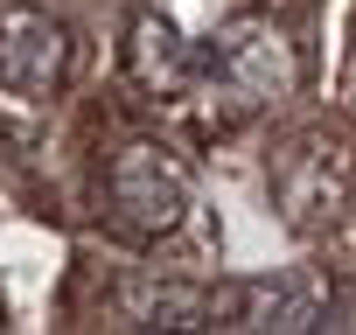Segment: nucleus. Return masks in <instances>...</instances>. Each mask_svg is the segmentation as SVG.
<instances>
[{"label": "nucleus", "mask_w": 356, "mask_h": 335, "mask_svg": "<svg viewBox=\"0 0 356 335\" xmlns=\"http://www.w3.org/2000/svg\"><path fill=\"white\" fill-rule=\"evenodd\" d=\"M196 91L217 105L224 126L259 119V112H280V105L300 91V49H293V35H286L280 22H266V15H231V22L203 42Z\"/></svg>", "instance_id": "obj_1"}, {"label": "nucleus", "mask_w": 356, "mask_h": 335, "mask_svg": "<svg viewBox=\"0 0 356 335\" xmlns=\"http://www.w3.org/2000/svg\"><path fill=\"white\" fill-rule=\"evenodd\" d=\"M196 203V182H189V168L182 154H168L161 140H126L105 168V210L126 238H168V231H182Z\"/></svg>", "instance_id": "obj_2"}, {"label": "nucleus", "mask_w": 356, "mask_h": 335, "mask_svg": "<svg viewBox=\"0 0 356 335\" xmlns=\"http://www.w3.org/2000/svg\"><path fill=\"white\" fill-rule=\"evenodd\" d=\"M273 196L286 210L293 231H328L349 217L356 203V161L335 133H300L280 161H273Z\"/></svg>", "instance_id": "obj_3"}, {"label": "nucleus", "mask_w": 356, "mask_h": 335, "mask_svg": "<svg viewBox=\"0 0 356 335\" xmlns=\"http://www.w3.org/2000/svg\"><path fill=\"white\" fill-rule=\"evenodd\" d=\"M335 293L314 272H280V279H224L210 286V328H252V335H307L328 328Z\"/></svg>", "instance_id": "obj_4"}, {"label": "nucleus", "mask_w": 356, "mask_h": 335, "mask_svg": "<svg viewBox=\"0 0 356 335\" xmlns=\"http://www.w3.org/2000/svg\"><path fill=\"white\" fill-rule=\"evenodd\" d=\"M70 56H77V42H70V28L56 15L0 8V91L8 98H22V105L56 98L63 77H70Z\"/></svg>", "instance_id": "obj_5"}, {"label": "nucleus", "mask_w": 356, "mask_h": 335, "mask_svg": "<svg viewBox=\"0 0 356 335\" xmlns=\"http://www.w3.org/2000/svg\"><path fill=\"white\" fill-rule=\"evenodd\" d=\"M196 63H203V49H196L182 28H175L161 8H133V15H126L119 70H126V84H133L140 98L175 105L182 91H196Z\"/></svg>", "instance_id": "obj_6"}, {"label": "nucleus", "mask_w": 356, "mask_h": 335, "mask_svg": "<svg viewBox=\"0 0 356 335\" xmlns=\"http://www.w3.org/2000/svg\"><path fill=\"white\" fill-rule=\"evenodd\" d=\"M0 321H8V307H0Z\"/></svg>", "instance_id": "obj_7"}]
</instances>
